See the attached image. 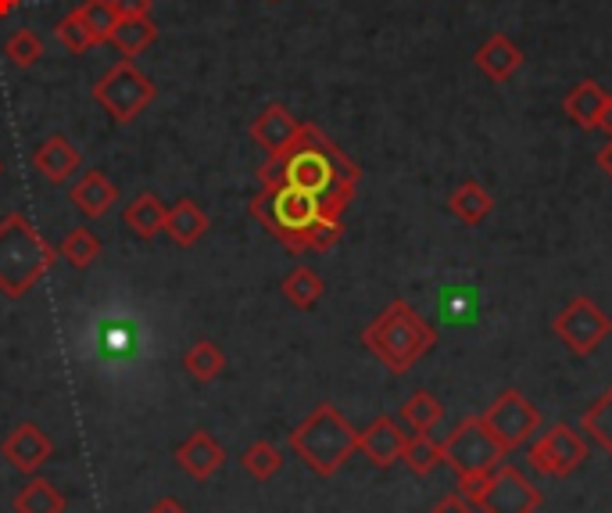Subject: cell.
I'll use <instances>...</instances> for the list:
<instances>
[{
	"label": "cell",
	"instance_id": "34",
	"mask_svg": "<svg viewBox=\"0 0 612 513\" xmlns=\"http://www.w3.org/2000/svg\"><path fill=\"white\" fill-rule=\"evenodd\" d=\"M54 37H58V43H61V48H65V51H72V54H86L90 48H97V43H94V37L86 33V29H83V22L75 19L72 11H69L65 19H61V22L54 25Z\"/></svg>",
	"mask_w": 612,
	"mask_h": 513
},
{
	"label": "cell",
	"instance_id": "13",
	"mask_svg": "<svg viewBox=\"0 0 612 513\" xmlns=\"http://www.w3.org/2000/svg\"><path fill=\"white\" fill-rule=\"evenodd\" d=\"M405 442H408V434L402 431V424H397L394 417H376L370 428L359 431V452L373 466H380V471L402 463Z\"/></svg>",
	"mask_w": 612,
	"mask_h": 513
},
{
	"label": "cell",
	"instance_id": "29",
	"mask_svg": "<svg viewBox=\"0 0 612 513\" xmlns=\"http://www.w3.org/2000/svg\"><path fill=\"white\" fill-rule=\"evenodd\" d=\"M75 19L83 22V29L90 37H94V43H108L115 25H118V14L112 8V0H83L80 8H72Z\"/></svg>",
	"mask_w": 612,
	"mask_h": 513
},
{
	"label": "cell",
	"instance_id": "35",
	"mask_svg": "<svg viewBox=\"0 0 612 513\" xmlns=\"http://www.w3.org/2000/svg\"><path fill=\"white\" fill-rule=\"evenodd\" d=\"M112 8L118 19H147L151 0H112Z\"/></svg>",
	"mask_w": 612,
	"mask_h": 513
},
{
	"label": "cell",
	"instance_id": "32",
	"mask_svg": "<svg viewBox=\"0 0 612 513\" xmlns=\"http://www.w3.org/2000/svg\"><path fill=\"white\" fill-rule=\"evenodd\" d=\"M240 463H243V471H248L255 481H272L280 474V466H283V452L272 442H255L240 456Z\"/></svg>",
	"mask_w": 612,
	"mask_h": 513
},
{
	"label": "cell",
	"instance_id": "16",
	"mask_svg": "<svg viewBox=\"0 0 612 513\" xmlns=\"http://www.w3.org/2000/svg\"><path fill=\"white\" fill-rule=\"evenodd\" d=\"M176 463L194 481H208L226 463V449L216 442V434L211 431H194L190 439L176 449Z\"/></svg>",
	"mask_w": 612,
	"mask_h": 513
},
{
	"label": "cell",
	"instance_id": "38",
	"mask_svg": "<svg viewBox=\"0 0 612 513\" xmlns=\"http://www.w3.org/2000/svg\"><path fill=\"white\" fill-rule=\"evenodd\" d=\"M151 513H187V506H183L179 500H173V495H165V500H158L155 506H151Z\"/></svg>",
	"mask_w": 612,
	"mask_h": 513
},
{
	"label": "cell",
	"instance_id": "39",
	"mask_svg": "<svg viewBox=\"0 0 612 513\" xmlns=\"http://www.w3.org/2000/svg\"><path fill=\"white\" fill-rule=\"evenodd\" d=\"M594 130H602V133H609V137H612V94L605 98L602 112H599V126H594Z\"/></svg>",
	"mask_w": 612,
	"mask_h": 513
},
{
	"label": "cell",
	"instance_id": "3",
	"mask_svg": "<svg viewBox=\"0 0 612 513\" xmlns=\"http://www.w3.org/2000/svg\"><path fill=\"white\" fill-rule=\"evenodd\" d=\"M58 248L22 213L0 219V295L19 301L48 277Z\"/></svg>",
	"mask_w": 612,
	"mask_h": 513
},
{
	"label": "cell",
	"instance_id": "4",
	"mask_svg": "<svg viewBox=\"0 0 612 513\" xmlns=\"http://www.w3.org/2000/svg\"><path fill=\"white\" fill-rule=\"evenodd\" d=\"M290 449L319 478H333L359 452V431L333 402H319L315 410L290 431Z\"/></svg>",
	"mask_w": 612,
	"mask_h": 513
},
{
	"label": "cell",
	"instance_id": "21",
	"mask_svg": "<svg viewBox=\"0 0 612 513\" xmlns=\"http://www.w3.org/2000/svg\"><path fill=\"white\" fill-rule=\"evenodd\" d=\"M605 98H609L605 86H599L594 80H584V83H577L570 94L562 98V112L570 115L580 130H594V126H599V112H602Z\"/></svg>",
	"mask_w": 612,
	"mask_h": 513
},
{
	"label": "cell",
	"instance_id": "11",
	"mask_svg": "<svg viewBox=\"0 0 612 513\" xmlns=\"http://www.w3.org/2000/svg\"><path fill=\"white\" fill-rule=\"evenodd\" d=\"M530 471H538L541 478H570L573 471H580L588 460V442L580 439V431L570 424H552L548 431L538 434V442L527 452Z\"/></svg>",
	"mask_w": 612,
	"mask_h": 513
},
{
	"label": "cell",
	"instance_id": "37",
	"mask_svg": "<svg viewBox=\"0 0 612 513\" xmlns=\"http://www.w3.org/2000/svg\"><path fill=\"white\" fill-rule=\"evenodd\" d=\"M594 162H599V170L612 179V137L599 147V155H594Z\"/></svg>",
	"mask_w": 612,
	"mask_h": 513
},
{
	"label": "cell",
	"instance_id": "1",
	"mask_svg": "<svg viewBox=\"0 0 612 513\" xmlns=\"http://www.w3.org/2000/svg\"><path fill=\"white\" fill-rule=\"evenodd\" d=\"M258 179H262L266 191L280 184L298 187L312 194L326 219H344L362 170L315 123H301L294 144L283 155H269L262 170H258Z\"/></svg>",
	"mask_w": 612,
	"mask_h": 513
},
{
	"label": "cell",
	"instance_id": "33",
	"mask_svg": "<svg viewBox=\"0 0 612 513\" xmlns=\"http://www.w3.org/2000/svg\"><path fill=\"white\" fill-rule=\"evenodd\" d=\"M4 54H8L11 65L33 69L43 58V40L33 33V29H14V33L8 37V43H4Z\"/></svg>",
	"mask_w": 612,
	"mask_h": 513
},
{
	"label": "cell",
	"instance_id": "17",
	"mask_svg": "<svg viewBox=\"0 0 612 513\" xmlns=\"http://www.w3.org/2000/svg\"><path fill=\"white\" fill-rule=\"evenodd\" d=\"M473 62H477V69L491 83H509L512 75L519 72V65H523V51H519L509 37L495 33V37H487L480 43V51L473 54Z\"/></svg>",
	"mask_w": 612,
	"mask_h": 513
},
{
	"label": "cell",
	"instance_id": "23",
	"mask_svg": "<svg viewBox=\"0 0 612 513\" xmlns=\"http://www.w3.org/2000/svg\"><path fill=\"white\" fill-rule=\"evenodd\" d=\"M14 513H65V495L48 478H29L14 495Z\"/></svg>",
	"mask_w": 612,
	"mask_h": 513
},
{
	"label": "cell",
	"instance_id": "10",
	"mask_svg": "<svg viewBox=\"0 0 612 513\" xmlns=\"http://www.w3.org/2000/svg\"><path fill=\"white\" fill-rule=\"evenodd\" d=\"M552 335L570 349L573 356H591L599 345L612 335V320L605 309L588 295L570 298L552 320Z\"/></svg>",
	"mask_w": 612,
	"mask_h": 513
},
{
	"label": "cell",
	"instance_id": "8",
	"mask_svg": "<svg viewBox=\"0 0 612 513\" xmlns=\"http://www.w3.org/2000/svg\"><path fill=\"white\" fill-rule=\"evenodd\" d=\"M158 86L147 80V75L136 69L129 58H122V62H115L108 72L101 75V80L94 83V98L104 112H108L115 123H133L136 115H141L151 101H155Z\"/></svg>",
	"mask_w": 612,
	"mask_h": 513
},
{
	"label": "cell",
	"instance_id": "40",
	"mask_svg": "<svg viewBox=\"0 0 612 513\" xmlns=\"http://www.w3.org/2000/svg\"><path fill=\"white\" fill-rule=\"evenodd\" d=\"M22 0H0V19H8L11 11H19Z\"/></svg>",
	"mask_w": 612,
	"mask_h": 513
},
{
	"label": "cell",
	"instance_id": "15",
	"mask_svg": "<svg viewBox=\"0 0 612 513\" xmlns=\"http://www.w3.org/2000/svg\"><path fill=\"white\" fill-rule=\"evenodd\" d=\"M69 202L75 205V213H83L86 219H101V216H108L112 208H115V202H118V187H115L112 179L104 176L101 170H90V173H83V176L72 184Z\"/></svg>",
	"mask_w": 612,
	"mask_h": 513
},
{
	"label": "cell",
	"instance_id": "41",
	"mask_svg": "<svg viewBox=\"0 0 612 513\" xmlns=\"http://www.w3.org/2000/svg\"><path fill=\"white\" fill-rule=\"evenodd\" d=\"M0 176H4V162H0Z\"/></svg>",
	"mask_w": 612,
	"mask_h": 513
},
{
	"label": "cell",
	"instance_id": "9",
	"mask_svg": "<svg viewBox=\"0 0 612 513\" xmlns=\"http://www.w3.org/2000/svg\"><path fill=\"white\" fill-rule=\"evenodd\" d=\"M480 420H484L487 434L505 449V456H509L512 449L527 445L533 434L541 431V410L516 388H505L501 396L480 413Z\"/></svg>",
	"mask_w": 612,
	"mask_h": 513
},
{
	"label": "cell",
	"instance_id": "31",
	"mask_svg": "<svg viewBox=\"0 0 612 513\" xmlns=\"http://www.w3.org/2000/svg\"><path fill=\"white\" fill-rule=\"evenodd\" d=\"M402 463L416 478L434 474L437 463H445V456H440V442H434L431 434H408L405 452H402Z\"/></svg>",
	"mask_w": 612,
	"mask_h": 513
},
{
	"label": "cell",
	"instance_id": "20",
	"mask_svg": "<svg viewBox=\"0 0 612 513\" xmlns=\"http://www.w3.org/2000/svg\"><path fill=\"white\" fill-rule=\"evenodd\" d=\"M448 208H452V216L463 219L466 226H480L487 216H491L495 198H491V191L480 184V179H463V184L452 191Z\"/></svg>",
	"mask_w": 612,
	"mask_h": 513
},
{
	"label": "cell",
	"instance_id": "28",
	"mask_svg": "<svg viewBox=\"0 0 612 513\" xmlns=\"http://www.w3.org/2000/svg\"><path fill=\"white\" fill-rule=\"evenodd\" d=\"M222 367H226V356L219 352V345L208 341V338L194 341L187 349V356H183V370H187L194 381H201V384L216 381V377L222 373Z\"/></svg>",
	"mask_w": 612,
	"mask_h": 513
},
{
	"label": "cell",
	"instance_id": "22",
	"mask_svg": "<svg viewBox=\"0 0 612 513\" xmlns=\"http://www.w3.org/2000/svg\"><path fill=\"white\" fill-rule=\"evenodd\" d=\"M165 213L168 208L162 205L158 194H136V198L126 205V226L141 237V240H155L165 230Z\"/></svg>",
	"mask_w": 612,
	"mask_h": 513
},
{
	"label": "cell",
	"instance_id": "7",
	"mask_svg": "<svg viewBox=\"0 0 612 513\" xmlns=\"http://www.w3.org/2000/svg\"><path fill=\"white\" fill-rule=\"evenodd\" d=\"M440 456H445V463L455 471L458 485H473V481L491 474L505 460V449L487 434L480 417H463L458 428L440 442Z\"/></svg>",
	"mask_w": 612,
	"mask_h": 513
},
{
	"label": "cell",
	"instance_id": "24",
	"mask_svg": "<svg viewBox=\"0 0 612 513\" xmlns=\"http://www.w3.org/2000/svg\"><path fill=\"white\" fill-rule=\"evenodd\" d=\"M280 291H283V298H287L294 309L309 312V309L319 306V298H323L326 284H323V277H319L312 266H298V269H290V274L283 277Z\"/></svg>",
	"mask_w": 612,
	"mask_h": 513
},
{
	"label": "cell",
	"instance_id": "25",
	"mask_svg": "<svg viewBox=\"0 0 612 513\" xmlns=\"http://www.w3.org/2000/svg\"><path fill=\"white\" fill-rule=\"evenodd\" d=\"M155 40H158V25L151 22V19H118V25H115V33H112L108 43H115V51L133 62V58L144 54Z\"/></svg>",
	"mask_w": 612,
	"mask_h": 513
},
{
	"label": "cell",
	"instance_id": "26",
	"mask_svg": "<svg viewBox=\"0 0 612 513\" xmlns=\"http://www.w3.org/2000/svg\"><path fill=\"white\" fill-rule=\"evenodd\" d=\"M440 417H445V406L437 402V396H431V391H412V396L402 402V420L408 424L412 434H431Z\"/></svg>",
	"mask_w": 612,
	"mask_h": 513
},
{
	"label": "cell",
	"instance_id": "27",
	"mask_svg": "<svg viewBox=\"0 0 612 513\" xmlns=\"http://www.w3.org/2000/svg\"><path fill=\"white\" fill-rule=\"evenodd\" d=\"M580 431H588V439L612 456V384L580 413Z\"/></svg>",
	"mask_w": 612,
	"mask_h": 513
},
{
	"label": "cell",
	"instance_id": "14",
	"mask_svg": "<svg viewBox=\"0 0 612 513\" xmlns=\"http://www.w3.org/2000/svg\"><path fill=\"white\" fill-rule=\"evenodd\" d=\"M301 123L290 115L283 104H266L262 115L251 123V141L266 151V155H283V151L294 144Z\"/></svg>",
	"mask_w": 612,
	"mask_h": 513
},
{
	"label": "cell",
	"instance_id": "6",
	"mask_svg": "<svg viewBox=\"0 0 612 513\" xmlns=\"http://www.w3.org/2000/svg\"><path fill=\"white\" fill-rule=\"evenodd\" d=\"M458 492L480 513H538L544 495L516 463L501 460L491 474H484L473 485H458Z\"/></svg>",
	"mask_w": 612,
	"mask_h": 513
},
{
	"label": "cell",
	"instance_id": "19",
	"mask_svg": "<svg viewBox=\"0 0 612 513\" xmlns=\"http://www.w3.org/2000/svg\"><path fill=\"white\" fill-rule=\"evenodd\" d=\"M162 234H168V240L179 245V248H194L197 240L208 234V216L190 198H183L165 213V230Z\"/></svg>",
	"mask_w": 612,
	"mask_h": 513
},
{
	"label": "cell",
	"instance_id": "2",
	"mask_svg": "<svg viewBox=\"0 0 612 513\" xmlns=\"http://www.w3.org/2000/svg\"><path fill=\"white\" fill-rule=\"evenodd\" d=\"M362 345L391 373H408L437 345V330L423 320L416 306H408L405 298H394L391 306L362 330Z\"/></svg>",
	"mask_w": 612,
	"mask_h": 513
},
{
	"label": "cell",
	"instance_id": "5",
	"mask_svg": "<svg viewBox=\"0 0 612 513\" xmlns=\"http://www.w3.org/2000/svg\"><path fill=\"white\" fill-rule=\"evenodd\" d=\"M248 216L262 223L290 255H301V252H309V234H312V226L323 219V208H319L312 194L280 184L269 191L262 187V194H255L248 202Z\"/></svg>",
	"mask_w": 612,
	"mask_h": 513
},
{
	"label": "cell",
	"instance_id": "12",
	"mask_svg": "<svg viewBox=\"0 0 612 513\" xmlns=\"http://www.w3.org/2000/svg\"><path fill=\"white\" fill-rule=\"evenodd\" d=\"M51 452H54V445L48 439V431L37 428V424H19L4 442H0V456L25 478H33L40 466L51 460Z\"/></svg>",
	"mask_w": 612,
	"mask_h": 513
},
{
	"label": "cell",
	"instance_id": "18",
	"mask_svg": "<svg viewBox=\"0 0 612 513\" xmlns=\"http://www.w3.org/2000/svg\"><path fill=\"white\" fill-rule=\"evenodd\" d=\"M33 165L48 184H65V179L80 170V151H75V144L65 133H54V137H48L37 147Z\"/></svg>",
	"mask_w": 612,
	"mask_h": 513
},
{
	"label": "cell",
	"instance_id": "30",
	"mask_svg": "<svg viewBox=\"0 0 612 513\" xmlns=\"http://www.w3.org/2000/svg\"><path fill=\"white\" fill-rule=\"evenodd\" d=\"M58 255L65 259L69 266L75 269H86V266H94L101 259V240L94 230H86V226H75V230H69V237L61 240V248Z\"/></svg>",
	"mask_w": 612,
	"mask_h": 513
},
{
	"label": "cell",
	"instance_id": "36",
	"mask_svg": "<svg viewBox=\"0 0 612 513\" xmlns=\"http://www.w3.org/2000/svg\"><path fill=\"white\" fill-rule=\"evenodd\" d=\"M431 513H473V503L463 492H452V495H445V500H437V506Z\"/></svg>",
	"mask_w": 612,
	"mask_h": 513
}]
</instances>
